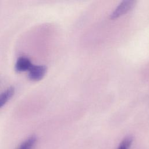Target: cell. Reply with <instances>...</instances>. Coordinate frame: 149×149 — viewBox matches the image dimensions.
<instances>
[{
    "label": "cell",
    "mask_w": 149,
    "mask_h": 149,
    "mask_svg": "<svg viewBox=\"0 0 149 149\" xmlns=\"http://www.w3.org/2000/svg\"><path fill=\"white\" fill-rule=\"evenodd\" d=\"M135 1L131 0L123 1L111 13L110 18L111 19H116L129 11L134 5Z\"/></svg>",
    "instance_id": "obj_1"
},
{
    "label": "cell",
    "mask_w": 149,
    "mask_h": 149,
    "mask_svg": "<svg viewBox=\"0 0 149 149\" xmlns=\"http://www.w3.org/2000/svg\"><path fill=\"white\" fill-rule=\"evenodd\" d=\"M28 72V76L30 80L37 81L41 80L44 77L47 72V67L44 65H33Z\"/></svg>",
    "instance_id": "obj_2"
},
{
    "label": "cell",
    "mask_w": 149,
    "mask_h": 149,
    "mask_svg": "<svg viewBox=\"0 0 149 149\" xmlns=\"http://www.w3.org/2000/svg\"><path fill=\"white\" fill-rule=\"evenodd\" d=\"M33 64L29 58L25 56H20L16 61L15 70L17 72L29 71Z\"/></svg>",
    "instance_id": "obj_3"
},
{
    "label": "cell",
    "mask_w": 149,
    "mask_h": 149,
    "mask_svg": "<svg viewBox=\"0 0 149 149\" xmlns=\"http://www.w3.org/2000/svg\"><path fill=\"white\" fill-rule=\"evenodd\" d=\"M14 93V88L9 87L0 94V108L3 107L12 97Z\"/></svg>",
    "instance_id": "obj_4"
},
{
    "label": "cell",
    "mask_w": 149,
    "mask_h": 149,
    "mask_svg": "<svg viewBox=\"0 0 149 149\" xmlns=\"http://www.w3.org/2000/svg\"><path fill=\"white\" fill-rule=\"evenodd\" d=\"M36 141V137L34 136L30 137L25 140L18 148V149H32Z\"/></svg>",
    "instance_id": "obj_5"
},
{
    "label": "cell",
    "mask_w": 149,
    "mask_h": 149,
    "mask_svg": "<svg viewBox=\"0 0 149 149\" xmlns=\"http://www.w3.org/2000/svg\"><path fill=\"white\" fill-rule=\"evenodd\" d=\"M133 141V137L130 136H127L125 137L120 142L117 149H129Z\"/></svg>",
    "instance_id": "obj_6"
}]
</instances>
